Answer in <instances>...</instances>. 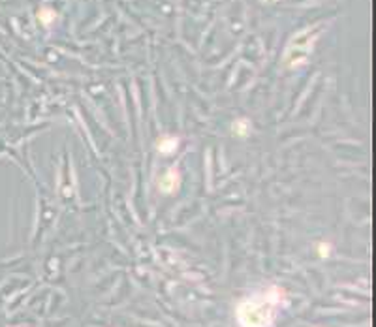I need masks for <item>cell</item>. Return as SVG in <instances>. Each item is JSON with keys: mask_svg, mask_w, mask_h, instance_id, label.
<instances>
[{"mask_svg": "<svg viewBox=\"0 0 376 327\" xmlns=\"http://www.w3.org/2000/svg\"><path fill=\"white\" fill-rule=\"evenodd\" d=\"M276 309V290H269L265 293L243 301L237 309V318L243 327H269L275 322Z\"/></svg>", "mask_w": 376, "mask_h": 327, "instance_id": "cell-1", "label": "cell"}]
</instances>
